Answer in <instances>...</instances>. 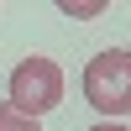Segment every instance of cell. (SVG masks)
I'll list each match as a JSON object with an SVG mask.
<instances>
[{"instance_id": "2", "label": "cell", "mask_w": 131, "mask_h": 131, "mask_svg": "<svg viewBox=\"0 0 131 131\" xmlns=\"http://www.w3.org/2000/svg\"><path fill=\"white\" fill-rule=\"evenodd\" d=\"M84 100L94 105L100 115H126L131 110V52L126 47H105L84 63Z\"/></svg>"}, {"instance_id": "4", "label": "cell", "mask_w": 131, "mask_h": 131, "mask_svg": "<svg viewBox=\"0 0 131 131\" xmlns=\"http://www.w3.org/2000/svg\"><path fill=\"white\" fill-rule=\"evenodd\" d=\"M58 10H63V16H73V21H89V16H100L105 5H100V0H94V5H73V0H63Z\"/></svg>"}, {"instance_id": "1", "label": "cell", "mask_w": 131, "mask_h": 131, "mask_svg": "<svg viewBox=\"0 0 131 131\" xmlns=\"http://www.w3.org/2000/svg\"><path fill=\"white\" fill-rule=\"evenodd\" d=\"M5 94H10V110H21V115H47V110H58L63 105V68L52 58H42V52H31V58H21L16 68H10V79H5Z\"/></svg>"}, {"instance_id": "5", "label": "cell", "mask_w": 131, "mask_h": 131, "mask_svg": "<svg viewBox=\"0 0 131 131\" xmlns=\"http://www.w3.org/2000/svg\"><path fill=\"white\" fill-rule=\"evenodd\" d=\"M89 131H131V126H115V121H100V126H89Z\"/></svg>"}, {"instance_id": "3", "label": "cell", "mask_w": 131, "mask_h": 131, "mask_svg": "<svg viewBox=\"0 0 131 131\" xmlns=\"http://www.w3.org/2000/svg\"><path fill=\"white\" fill-rule=\"evenodd\" d=\"M0 131H42V121H31V115L10 110V105H0Z\"/></svg>"}]
</instances>
